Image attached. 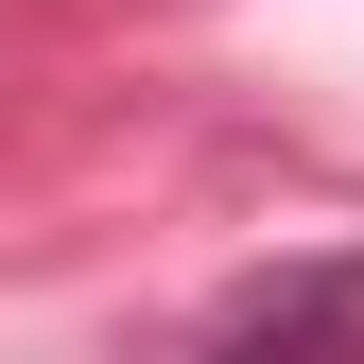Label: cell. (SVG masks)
Returning <instances> with one entry per match:
<instances>
[{"instance_id": "6da1fadb", "label": "cell", "mask_w": 364, "mask_h": 364, "mask_svg": "<svg viewBox=\"0 0 364 364\" xmlns=\"http://www.w3.org/2000/svg\"><path fill=\"white\" fill-rule=\"evenodd\" d=\"M208 364H364V260H295L208 330Z\"/></svg>"}]
</instances>
